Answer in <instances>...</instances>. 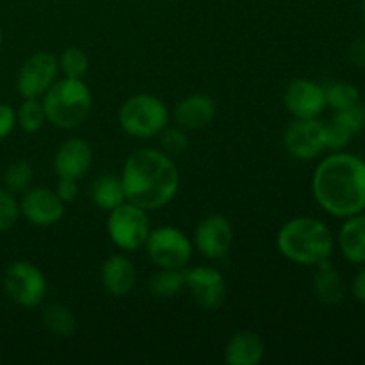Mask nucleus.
<instances>
[{
    "label": "nucleus",
    "instance_id": "obj_1",
    "mask_svg": "<svg viewBox=\"0 0 365 365\" xmlns=\"http://www.w3.org/2000/svg\"><path fill=\"white\" fill-rule=\"evenodd\" d=\"M317 205L335 217L365 210V160L351 153H331L319 163L312 177Z\"/></svg>",
    "mask_w": 365,
    "mask_h": 365
},
{
    "label": "nucleus",
    "instance_id": "obj_2",
    "mask_svg": "<svg viewBox=\"0 0 365 365\" xmlns=\"http://www.w3.org/2000/svg\"><path fill=\"white\" fill-rule=\"evenodd\" d=\"M125 198L145 210L166 207L180 187V171L163 150L141 148L127 157L121 173Z\"/></svg>",
    "mask_w": 365,
    "mask_h": 365
},
{
    "label": "nucleus",
    "instance_id": "obj_3",
    "mask_svg": "<svg viewBox=\"0 0 365 365\" xmlns=\"http://www.w3.org/2000/svg\"><path fill=\"white\" fill-rule=\"evenodd\" d=\"M277 248L282 255L299 266H317L330 260L334 235L323 221L299 216L289 220L277 235Z\"/></svg>",
    "mask_w": 365,
    "mask_h": 365
},
{
    "label": "nucleus",
    "instance_id": "obj_4",
    "mask_svg": "<svg viewBox=\"0 0 365 365\" xmlns=\"http://www.w3.org/2000/svg\"><path fill=\"white\" fill-rule=\"evenodd\" d=\"M41 103L48 123L63 130H71L81 127L89 116L93 96L82 78L64 77L53 82L52 88L43 95Z\"/></svg>",
    "mask_w": 365,
    "mask_h": 365
},
{
    "label": "nucleus",
    "instance_id": "obj_5",
    "mask_svg": "<svg viewBox=\"0 0 365 365\" xmlns=\"http://www.w3.org/2000/svg\"><path fill=\"white\" fill-rule=\"evenodd\" d=\"M118 121L125 134L138 139L160 135L170 123V110L166 103L153 95H134L125 100L118 113Z\"/></svg>",
    "mask_w": 365,
    "mask_h": 365
},
{
    "label": "nucleus",
    "instance_id": "obj_6",
    "mask_svg": "<svg viewBox=\"0 0 365 365\" xmlns=\"http://www.w3.org/2000/svg\"><path fill=\"white\" fill-rule=\"evenodd\" d=\"M107 232L114 245L123 252H138L152 232L148 210L125 200L107 217Z\"/></svg>",
    "mask_w": 365,
    "mask_h": 365
},
{
    "label": "nucleus",
    "instance_id": "obj_7",
    "mask_svg": "<svg viewBox=\"0 0 365 365\" xmlns=\"http://www.w3.org/2000/svg\"><path fill=\"white\" fill-rule=\"evenodd\" d=\"M148 259L160 269H184L192 259V242L175 227L152 228L145 242Z\"/></svg>",
    "mask_w": 365,
    "mask_h": 365
},
{
    "label": "nucleus",
    "instance_id": "obj_8",
    "mask_svg": "<svg viewBox=\"0 0 365 365\" xmlns=\"http://www.w3.org/2000/svg\"><path fill=\"white\" fill-rule=\"evenodd\" d=\"M4 292L21 309H36L46 296V278L38 266L27 260L9 264L4 273Z\"/></svg>",
    "mask_w": 365,
    "mask_h": 365
},
{
    "label": "nucleus",
    "instance_id": "obj_9",
    "mask_svg": "<svg viewBox=\"0 0 365 365\" xmlns=\"http://www.w3.org/2000/svg\"><path fill=\"white\" fill-rule=\"evenodd\" d=\"M59 73V61L50 52H38L21 64L16 75V91L21 98H41Z\"/></svg>",
    "mask_w": 365,
    "mask_h": 365
},
{
    "label": "nucleus",
    "instance_id": "obj_10",
    "mask_svg": "<svg viewBox=\"0 0 365 365\" xmlns=\"http://www.w3.org/2000/svg\"><path fill=\"white\" fill-rule=\"evenodd\" d=\"M284 146L291 157L298 160H312L327 148L324 123L317 118L294 120L284 134Z\"/></svg>",
    "mask_w": 365,
    "mask_h": 365
},
{
    "label": "nucleus",
    "instance_id": "obj_11",
    "mask_svg": "<svg viewBox=\"0 0 365 365\" xmlns=\"http://www.w3.org/2000/svg\"><path fill=\"white\" fill-rule=\"evenodd\" d=\"M185 289L205 310H220L227 299V282L216 267L196 266L185 269Z\"/></svg>",
    "mask_w": 365,
    "mask_h": 365
},
{
    "label": "nucleus",
    "instance_id": "obj_12",
    "mask_svg": "<svg viewBox=\"0 0 365 365\" xmlns=\"http://www.w3.org/2000/svg\"><path fill=\"white\" fill-rule=\"evenodd\" d=\"M20 214L34 227H53L64 217L66 203L48 187H32L20 200Z\"/></svg>",
    "mask_w": 365,
    "mask_h": 365
},
{
    "label": "nucleus",
    "instance_id": "obj_13",
    "mask_svg": "<svg viewBox=\"0 0 365 365\" xmlns=\"http://www.w3.org/2000/svg\"><path fill=\"white\" fill-rule=\"evenodd\" d=\"M284 103L296 120L319 118L327 109L324 86L309 78H294L285 88Z\"/></svg>",
    "mask_w": 365,
    "mask_h": 365
},
{
    "label": "nucleus",
    "instance_id": "obj_14",
    "mask_svg": "<svg viewBox=\"0 0 365 365\" xmlns=\"http://www.w3.org/2000/svg\"><path fill=\"white\" fill-rule=\"evenodd\" d=\"M234 242V228L221 214L203 217L195 228V245L205 259L220 260L230 252Z\"/></svg>",
    "mask_w": 365,
    "mask_h": 365
},
{
    "label": "nucleus",
    "instance_id": "obj_15",
    "mask_svg": "<svg viewBox=\"0 0 365 365\" xmlns=\"http://www.w3.org/2000/svg\"><path fill=\"white\" fill-rule=\"evenodd\" d=\"M93 164V148L84 139H68L57 150L53 157V170L59 178L84 177Z\"/></svg>",
    "mask_w": 365,
    "mask_h": 365
},
{
    "label": "nucleus",
    "instance_id": "obj_16",
    "mask_svg": "<svg viewBox=\"0 0 365 365\" xmlns=\"http://www.w3.org/2000/svg\"><path fill=\"white\" fill-rule=\"evenodd\" d=\"M100 280H102L103 289L114 298H125L132 292L138 282V271L132 264L130 259H127L121 253L107 257L106 262L102 264L100 269Z\"/></svg>",
    "mask_w": 365,
    "mask_h": 365
},
{
    "label": "nucleus",
    "instance_id": "obj_17",
    "mask_svg": "<svg viewBox=\"0 0 365 365\" xmlns=\"http://www.w3.org/2000/svg\"><path fill=\"white\" fill-rule=\"evenodd\" d=\"M216 116V103L210 96L196 93L185 96L175 107V121L185 130H200L209 127Z\"/></svg>",
    "mask_w": 365,
    "mask_h": 365
},
{
    "label": "nucleus",
    "instance_id": "obj_18",
    "mask_svg": "<svg viewBox=\"0 0 365 365\" xmlns=\"http://www.w3.org/2000/svg\"><path fill=\"white\" fill-rule=\"evenodd\" d=\"M264 355H266V346L262 337L250 330L232 335L225 348V360L228 365H259Z\"/></svg>",
    "mask_w": 365,
    "mask_h": 365
},
{
    "label": "nucleus",
    "instance_id": "obj_19",
    "mask_svg": "<svg viewBox=\"0 0 365 365\" xmlns=\"http://www.w3.org/2000/svg\"><path fill=\"white\" fill-rule=\"evenodd\" d=\"M339 248L346 260L365 264V214H355L346 220L339 232Z\"/></svg>",
    "mask_w": 365,
    "mask_h": 365
},
{
    "label": "nucleus",
    "instance_id": "obj_20",
    "mask_svg": "<svg viewBox=\"0 0 365 365\" xmlns=\"http://www.w3.org/2000/svg\"><path fill=\"white\" fill-rule=\"evenodd\" d=\"M314 294L324 305H337L344 298L342 277L330 266L328 260L317 264V273L314 277Z\"/></svg>",
    "mask_w": 365,
    "mask_h": 365
},
{
    "label": "nucleus",
    "instance_id": "obj_21",
    "mask_svg": "<svg viewBox=\"0 0 365 365\" xmlns=\"http://www.w3.org/2000/svg\"><path fill=\"white\" fill-rule=\"evenodd\" d=\"M89 196L96 207L107 210V212L116 209L127 200L125 198L123 182H121V177H116V175H102V177L96 178L89 189Z\"/></svg>",
    "mask_w": 365,
    "mask_h": 365
},
{
    "label": "nucleus",
    "instance_id": "obj_22",
    "mask_svg": "<svg viewBox=\"0 0 365 365\" xmlns=\"http://www.w3.org/2000/svg\"><path fill=\"white\" fill-rule=\"evenodd\" d=\"M43 324L50 334L59 339H68L77 331L73 312L61 303H50L43 309Z\"/></svg>",
    "mask_w": 365,
    "mask_h": 365
},
{
    "label": "nucleus",
    "instance_id": "obj_23",
    "mask_svg": "<svg viewBox=\"0 0 365 365\" xmlns=\"http://www.w3.org/2000/svg\"><path fill=\"white\" fill-rule=\"evenodd\" d=\"M148 289L155 298L168 299L178 296L182 289H185V271L184 269H160L150 278Z\"/></svg>",
    "mask_w": 365,
    "mask_h": 365
},
{
    "label": "nucleus",
    "instance_id": "obj_24",
    "mask_svg": "<svg viewBox=\"0 0 365 365\" xmlns=\"http://www.w3.org/2000/svg\"><path fill=\"white\" fill-rule=\"evenodd\" d=\"M45 121V109H43V103L39 102V98H24V103L16 113L18 127L27 134H34V132L41 130Z\"/></svg>",
    "mask_w": 365,
    "mask_h": 365
},
{
    "label": "nucleus",
    "instance_id": "obj_25",
    "mask_svg": "<svg viewBox=\"0 0 365 365\" xmlns=\"http://www.w3.org/2000/svg\"><path fill=\"white\" fill-rule=\"evenodd\" d=\"M324 95H327V106H330L334 110L348 109L360 102L359 89L348 82H335V84L324 86Z\"/></svg>",
    "mask_w": 365,
    "mask_h": 365
},
{
    "label": "nucleus",
    "instance_id": "obj_26",
    "mask_svg": "<svg viewBox=\"0 0 365 365\" xmlns=\"http://www.w3.org/2000/svg\"><path fill=\"white\" fill-rule=\"evenodd\" d=\"M57 61H59V71H63L64 77L84 78L89 70L88 56L78 46H68Z\"/></svg>",
    "mask_w": 365,
    "mask_h": 365
},
{
    "label": "nucleus",
    "instance_id": "obj_27",
    "mask_svg": "<svg viewBox=\"0 0 365 365\" xmlns=\"http://www.w3.org/2000/svg\"><path fill=\"white\" fill-rule=\"evenodd\" d=\"M32 177H34V171H32L31 164L27 160H16V163L9 164V168L4 173V184H6L7 191L16 195V192L27 191Z\"/></svg>",
    "mask_w": 365,
    "mask_h": 365
},
{
    "label": "nucleus",
    "instance_id": "obj_28",
    "mask_svg": "<svg viewBox=\"0 0 365 365\" xmlns=\"http://www.w3.org/2000/svg\"><path fill=\"white\" fill-rule=\"evenodd\" d=\"M330 121L353 138L365 127V107L360 106L359 102L356 106L348 107V109L335 110L334 118Z\"/></svg>",
    "mask_w": 365,
    "mask_h": 365
},
{
    "label": "nucleus",
    "instance_id": "obj_29",
    "mask_svg": "<svg viewBox=\"0 0 365 365\" xmlns=\"http://www.w3.org/2000/svg\"><path fill=\"white\" fill-rule=\"evenodd\" d=\"M160 145H163V152H166L170 157L182 155L187 152L189 139L182 127H166L160 132Z\"/></svg>",
    "mask_w": 365,
    "mask_h": 365
},
{
    "label": "nucleus",
    "instance_id": "obj_30",
    "mask_svg": "<svg viewBox=\"0 0 365 365\" xmlns=\"http://www.w3.org/2000/svg\"><path fill=\"white\" fill-rule=\"evenodd\" d=\"M20 217V205L13 192L0 187V234L11 230Z\"/></svg>",
    "mask_w": 365,
    "mask_h": 365
},
{
    "label": "nucleus",
    "instance_id": "obj_31",
    "mask_svg": "<svg viewBox=\"0 0 365 365\" xmlns=\"http://www.w3.org/2000/svg\"><path fill=\"white\" fill-rule=\"evenodd\" d=\"M16 127V113L7 103H0V141L6 139Z\"/></svg>",
    "mask_w": 365,
    "mask_h": 365
},
{
    "label": "nucleus",
    "instance_id": "obj_32",
    "mask_svg": "<svg viewBox=\"0 0 365 365\" xmlns=\"http://www.w3.org/2000/svg\"><path fill=\"white\" fill-rule=\"evenodd\" d=\"M56 192L64 203L73 202L78 195V180H75V178H59Z\"/></svg>",
    "mask_w": 365,
    "mask_h": 365
},
{
    "label": "nucleus",
    "instance_id": "obj_33",
    "mask_svg": "<svg viewBox=\"0 0 365 365\" xmlns=\"http://www.w3.org/2000/svg\"><path fill=\"white\" fill-rule=\"evenodd\" d=\"M349 59L356 64V66H365V38L356 39L349 48Z\"/></svg>",
    "mask_w": 365,
    "mask_h": 365
},
{
    "label": "nucleus",
    "instance_id": "obj_34",
    "mask_svg": "<svg viewBox=\"0 0 365 365\" xmlns=\"http://www.w3.org/2000/svg\"><path fill=\"white\" fill-rule=\"evenodd\" d=\"M353 296L356 302L365 305V266L356 273L355 280H353Z\"/></svg>",
    "mask_w": 365,
    "mask_h": 365
},
{
    "label": "nucleus",
    "instance_id": "obj_35",
    "mask_svg": "<svg viewBox=\"0 0 365 365\" xmlns=\"http://www.w3.org/2000/svg\"><path fill=\"white\" fill-rule=\"evenodd\" d=\"M362 16H364V21H365V0H362Z\"/></svg>",
    "mask_w": 365,
    "mask_h": 365
},
{
    "label": "nucleus",
    "instance_id": "obj_36",
    "mask_svg": "<svg viewBox=\"0 0 365 365\" xmlns=\"http://www.w3.org/2000/svg\"><path fill=\"white\" fill-rule=\"evenodd\" d=\"M2 43H4V32L0 31V46H2Z\"/></svg>",
    "mask_w": 365,
    "mask_h": 365
}]
</instances>
